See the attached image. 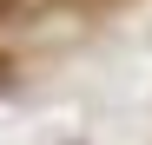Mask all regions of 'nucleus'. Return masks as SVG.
<instances>
[{"instance_id": "f257e3e1", "label": "nucleus", "mask_w": 152, "mask_h": 145, "mask_svg": "<svg viewBox=\"0 0 152 145\" xmlns=\"http://www.w3.org/2000/svg\"><path fill=\"white\" fill-rule=\"evenodd\" d=\"M7 7H13V0H0V13H7Z\"/></svg>"}]
</instances>
